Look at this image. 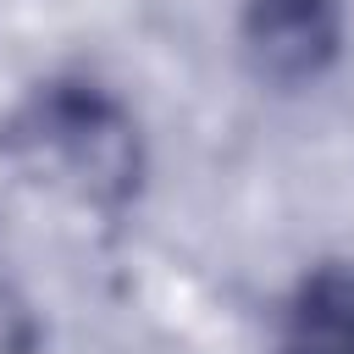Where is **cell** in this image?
<instances>
[{"label":"cell","mask_w":354,"mask_h":354,"mask_svg":"<svg viewBox=\"0 0 354 354\" xmlns=\"http://www.w3.org/2000/svg\"><path fill=\"white\" fill-rule=\"evenodd\" d=\"M39 149L83 183V194H116L133 171V133L100 100H50L39 122Z\"/></svg>","instance_id":"obj_1"},{"label":"cell","mask_w":354,"mask_h":354,"mask_svg":"<svg viewBox=\"0 0 354 354\" xmlns=\"http://www.w3.org/2000/svg\"><path fill=\"white\" fill-rule=\"evenodd\" d=\"M254 50L260 61L277 72V77H299V72H315L337 39L332 28V6L326 0H260L254 6Z\"/></svg>","instance_id":"obj_2"}]
</instances>
